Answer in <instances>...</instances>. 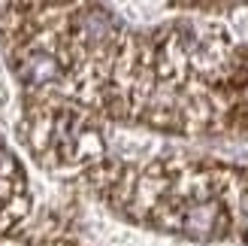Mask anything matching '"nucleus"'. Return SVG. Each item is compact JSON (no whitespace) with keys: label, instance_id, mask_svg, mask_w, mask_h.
Returning <instances> with one entry per match:
<instances>
[{"label":"nucleus","instance_id":"f257e3e1","mask_svg":"<svg viewBox=\"0 0 248 246\" xmlns=\"http://www.w3.org/2000/svg\"><path fill=\"white\" fill-rule=\"evenodd\" d=\"M21 137L31 155L55 174H85L106 164V143L94 113L55 94H31L24 101Z\"/></svg>","mask_w":248,"mask_h":246},{"label":"nucleus","instance_id":"f03ea898","mask_svg":"<svg viewBox=\"0 0 248 246\" xmlns=\"http://www.w3.org/2000/svg\"><path fill=\"white\" fill-rule=\"evenodd\" d=\"M218 113L221 131H248V49H233L227 73L218 85Z\"/></svg>","mask_w":248,"mask_h":246},{"label":"nucleus","instance_id":"7ed1b4c3","mask_svg":"<svg viewBox=\"0 0 248 246\" xmlns=\"http://www.w3.org/2000/svg\"><path fill=\"white\" fill-rule=\"evenodd\" d=\"M33 246H73V243H64V240H40V243H33Z\"/></svg>","mask_w":248,"mask_h":246}]
</instances>
